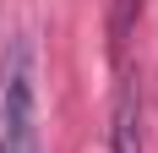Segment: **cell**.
Returning a JSON list of instances; mask_svg holds the SVG:
<instances>
[{
  "label": "cell",
  "instance_id": "cell-1",
  "mask_svg": "<svg viewBox=\"0 0 158 153\" xmlns=\"http://www.w3.org/2000/svg\"><path fill=\"white\" fill-rule=\"evenodd\" d=\"M0 153H38V88H33V55L16 49L6 93H0Z\"/></svg>",
  "mask_w": 158,
  "mask_h": 153
},
{
  "label": "cell",
  "instance_id": "cell-2",
  "mask_svg": "<svg viewBox=\"0 0 158 153\" xmlns=\"http://www.w3.org/2000/svg\"><path fill=\"white\" fill-rule=\"evenodd\" d=\"M109 142L114 153H142V109H136V82H120L114 93V126H109Z\"/></svg>",
  "mask_w": 158,
  "mask_h": 153
},
{
  "label": "cell",
  "instance_id": "cell-3",
  "mask_svg": "<svg viewBox=\"0 0 158 153\" xmlns=\"http://www.w3.org/2000/svg\"><path fill=\"white\" fill-rule=\"evenodd\" d=\"M131 16H136V0H114V49H126V33H131Z\"/></svg>",
  "mask_w": 158,
  "mask_h": 153
}]
</instances>
